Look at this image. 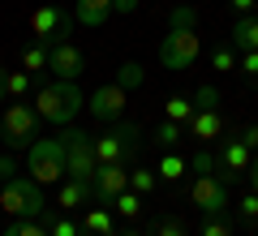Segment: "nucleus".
<instances>
[{"mask_svg":"<svg viewBox=\"0 0 258 236\" xmlns=\"http://www.w3.org/2000/svg\"><path fill=\"white\" fill-rule=\"evenodd\" d=\"M142 146V129L138 125H112L108 133L95 137V159L99 164H129Z\"/></svg>","mask_w":258,"mask_h":236,"instance_id":"nucleus-7","label":"nucleus"},{"mask_svg":"<svg viewBox=\"0 0 258 236\" xmlns=\"http://www.w3.org/2000/svg\"><path fill=\"white\" fill-rule=\"evenodd\" d=\"M194 116V99L189 95H172V99L164 103V120H176V125H189Z\"/></svg>","mask_w":258,"mask_h":236,"instance_id":"nucleus-20","label":"nucleus"},{"mask_svg":"<svg viewBox=\"0 0 258 236\" xmlns=\"http://www.w3.org/2000/svg\"><path fill=\"white\" fill-rule=\"evenodd\" d=\"M185 133H189L198 146L220 142V137H224V116H220V108H198V112L189 116V129H185Z\"/></svg>","mask_w":258,"mask_h":236,"instance_id":"nucleus-14","label":"nucleus"},{"mask_svg":"<svg viewBox=\"0 0 258 236\" xmlns=\"http://www.w3.org/2000/svg\"><path fill=\"white\" fill-rule=\"evenodd\" d=\"M0 236H47V223L43 219H13Z\"/></svg>","mask_w":258,"mask_h":236,"instance_id":"nucleus-27","label":"nucleus"},{"mask_svg":"<svg viewBox=\"0 0 258 236\" xmlns=\"http://www.w3.org/2000/svg\"><path fill=\"white\" fill-rule=\"evenodd\" d=\"M26 91H30V73L9 69V77H5V99H26Z\"/></svg>","mask_w":258,"mask_h":236,"instance_id":"nucleus-26","label":"nucleus"},{"mask_svg":"<svg viewBox=\"0 0 258 236\" xmlns=\"http://www.w3.org/2000/svg\"><path fill=\"white\" fill-rule=\"evenodd\" d=\"M112 210H116L120 219H138L142 215V193H134V189L116 193V198H112Z\"/></svg>","mask_w":258,"mask_h":236,"instance_id":"nucleus-21","label":"nucleus"},{"mask_svg":"<svg viewBox=\"0 0 258 236\" xmlns=\"http://www.w3.org/2000/svg\"><path fill=\"white\" fill-rule=\"evenodd\" d=\"M237 69L245 73L249 82H258V52H241V60H237Z\"/></svg>","mask_w":258,"mask_h":236,"instance_id":"nucleus-35","label":"nucleus"},{"mask_svg":"<svg viewBox=\"0 0 258 236\" xmlns=\"http://www.w3.org/2000/svg\"><path fill=\"white\" fill-rule=\"evenodd\" d=\"M237 137L249 146V150H258V125H245V129H237Z\"/></svg>","mask_w":258,"mask_h":236,"instance_id":"nucleus-37","label":"nucleus"},{"mask_svg":"<svg viewBox=\"0 0 258 236\" xmlns=\"http://www.w3.org/2000/svg\"><path fill=\"white\" fill-rule=\"evenodd\" d=\"M185 168H189V164H185V159H181L176 150H164V159H159V168H155V172L164 176L168 185H172V181H181V176H185Z\"/></svg>","mask_w":258,"mask_h":236,"instance_id":"nucleus-23","label":"nucleus"},{"mask_svg":"<svg viewBox=\"0 0 258 236\" xmlns=\"http://www.w3.org/2000/svg\"><path fill=\"white\" fill-rule=\"evenodd\" d=\"M47 69H52L60 82H78V77L86 73V56L64 39V43H52V52H47Z\"/></svg>","mask_w":258,"mask_h":236,"instance_id":"nucleus-11","label":"nucleus"},{"mask_svg":"<svg viewBox=\"0 0 258 236\" xmlns=\"http://www.w3.org/2000/svg\"><path fill=\"white\" fill-rule=\"evenodd\" d=\"M26 172L39 185H60L64 181V146L60 137H35L26 150Z\"/></svg>","mask_w":258,"mask_h":236,"instance_id":"nucleus-5","label":"nucleus"},{"mask_svg":"<svg viewBox=\"0 0 258 236\" xmlns=\"http://www.w3.org/2000/svg\"><path fill=\"white\" fill-rule=\"evenodd\" d=\"M155 236H189V227H185V219H176V215H164L155 223Z\"/></svg>","mask_w":258,"mask_h":236,"instance_id":"nucleus-31","label":"nucleus"},{"mask_svg":"<svg viewBox=\"0 0 258 236\" xmlns=\"http://www.w3.org/2000/svg\"><path fill=\"white\" fill-rule=\"evenodd\" d=\"M47 236H82V223H74V219H69V215L60 210V215H56L52 223H47Z\"/></svg>","mask_w":258,"mask_h":236,"instance_id":"nucleus-29","label":"nucleus"},{"mask_svg":"<svg viewBox=\"0 0 258 236\" xmlns=\"http://www.w3.org/2000/svg\"><path fill=\"white\" fill-rule=\"evenodd\" d=\"M254 5H258V0H232V9H237V13H254Z\"/></svg>","mask_w":258,"mask_h":236,"instance_id":"nucleus-39","label":"nucleus"},{"mask_svg":"<svg viewBox=\"0 0 258 236\" xmlns=\"http://www.w3.org/2000/svg\"><path fill=\"white\" fill-rule=\"evenodd\" d=\"M129 189V168L125 164H99L95 168V181H91V193L99 206H112V198L116 193Z\"/></svg>","mask_w":258,"mask_h":236,"instance_id":"nucleus-10","label":"nucleus"},{"mask_svg":"<svg viewBox=\"0 0 258 236\" xmlns=\"http://www.w3.org/2000/svg\"><path fill=\"white\" fill-rule=\"evenodd\" d=\"M0 185H5V181H0Z\"/></svg>","mask_w":258,"mask_h":236,"instance_id":"nucleus-44","label":"nucleus"},{"mask_svg":"<svg viewBox=\"0 0 258 236\" xmlns=\"http://www.w3.org/2000/svg\"><path fill=\"white\" fill-rule=\"evenodd\" d=\"M237 60H241V56H237V47H232V43H215L211 47V69L215 73H232V69H237Z\"/></svg>","mask_w":258,"mask_h":236,"instance_id":"nucleus-22","label":"nucleus"},{"mask_svg":"<svg viewBox=\"0 0 258 236\" xmlns=\"http://www.w3.org/2000/svg\"><path fill=\"white\" fill-rule=\"evenodd\" d=\"M82 91H78L74 82H47V86H39V95H35V112H39V120H47V125H56V129H64V125H74V116L82 112Z\"/></svg>","mask_w":258,"mask_h":236,"instance_id":"nucleus-1","label":"nucleus"},{"mask_svg":"<svg viewBox=\"0 0 258 236\" xmlns=\"http://www.w3.org/2000/svg\"><path fill=\"white\" fill-rule=\"evenodd\" d=\"M249 164H254V150H249L237 133H224V137H220V168H224V176L249 172Z\"/></svg>","mask_w":258,"mask_h":236,"instance_id":"nucleus-13","label":"nucleus"},{"mask_svg":"<svg viewBox=\"0 0 258 236\" xmlns=\"http://www.w3.org/2000/svg\"><path fill=\"white\" fill-rule=\"evenodd\" d=\"M189 202L203 210V215H224V210L232 206V189H228V181H224V172L194 176V185H189Z\"/></svg>","mask_w":258,"mask_h":236,"instance_id":"nucleus-8","label":"nucleus"},{"mask_svg":"<svg viewBox=\"0 0 258 236\" xmlns=\"http://www.w3.org/2000/svg\"><path fill=\"white\" fill-rule=\"evenodd\" d=\"M142 77H147V73H142V64H138V60H125V64L116 69V86H125V91L142 86Z\"/></svg>","mask_w":258,"mask_h":236,"instance_id":"nucleus-28","label":"nucleus"},{"mask_svg":"<svg viewBox=\"0 0 258 236\" xmlns=\"http://www.w3.org/2000/svg\"><path fill=\"white\" fill-rule=\"evenodd\" d=\"M60 146H64V176L91 185L95 181V168H99V159H95V137L82 133V129H74V125H64Z\"/></svg>","mask_w":258,"mask_h":236,"instance_id":"nucleus-3","label":"nucleus"},{"mask_svg":"<svg viewBox=\"0 0 258 236\" xmlns=\"http://www.w3.org/2000/svg\"><path fill=\"white\" fill-rule=\"evenodd\" d=\"M155 185H159L155 168H134V172H129V189L142 193V198H147V193H155Z\"/></svg>","mask_w":258,"mask_h":236,"instance_id":"nucleus-25","label":"nucleus"},{"mask_svg":"<svg viewBox=\"0 0 258 236\" xmlns=\"http://www.w3.org/2000/svg\"><path fill=\"white\" fill-rule=\"evenodd\" d=\"M0 137H5L13 150H30V142L39 137V112H35V103L13 99L9 108H5V116H0Z\"/></svg>","mask_w":258,"mask_h":236,"instance_id":"nucleus-6","label":"nucleus"},{"mask_svg":"<svg viewBox=\"0 0 258 236\" xmlns=\"http://www.w3.org/2000/svg\"><path fill=\"white\" fill-rule=\"evenodd\" d=\"M82 236H116V223H112V206H99V202H91V210H86V219H82Z\"/></svg>","mask_w":258,"mask_h":236,"instance_id":"nucleus-16","label":"nucleus"},{"mask_svg":"<svg viewBox=\"0 0 258 236\" xmlns=\"http://www.w3.org/2000/svg\"><path fill=\"white\" fill-rule=\"evenodd\" d=\"M181 142H185V129L176 125V120H159V129H155V146L159 150H176Z\"/></svg>","mask_w":258,"mask_h":236,"instance_id":"nucleus-19","label":"nucleus"},{"mask_svg":"<svg viewBox=\"0 0 258 236\" xmlns=\"http://www.w3.org/2000/svg\"><path fill=\"white\" fill-rule=\"evenodd\" d=\"M232 47H237V52H258V18L241 13V18L232 22Z\"/></svg>","mask_w":258,"mask_h":236,"instance_id":"nucleus-18","label":"nucleus"},{"mask_svg":"<svg viewBox=\"0 0 258 236\" xmlns=\"http://www.w3.org/2000/svg\"><path fill=\"white\" fill-rule=\"evenodd\" d=\"M237 210H241V223H258V193L249 189L245 198L237 202Z\"/></svg>","mask_w":258,"mask_h":236,"instance_id":"nucleus-32","label":"nucleus"},{"mask_svg":"<svg viewBox=\"0 0 258 236\" xmlns=\"http://www.w3.org/2000/svg\"><path fill=\"white\" fill-rule=\"evenodd\" d=\"M86 202H95L91 185L69 181V176H64V181H60V193H56V206H60V210H78V206H86Z\"/></svg>","mask_w":258,"mask_h":236,"instance_id":"nucleus-17","label":"nucleus"},{"mask_svg":"<svg viewBox=\"0 0 258 236\" xmlns=\"http://www.w3.org/2000/svg\"><path fill=\"white\" fill-rule=\"evenodd\" d=\"M189 172H194V176H207V172H215V159H211L207 150H198V154L189 159Z\"/></svg>","mask_w":258,"mask_h":236,"instance_id":"nucleus-34","label":"nucleus"},{"mask_svg":"<svg viewBox=\"0 0 258 236\" xmlns=\"http://www.w3.org/2000/svg\"><path fill=\"white\" fill-rule=\"evenodd\" d=\"M172 26H198V13L189 5H181V9H172Z\"/></svg>","mask_w":258,"mask_h":236,"instance_id":"nucleus-36","label":"nucleus"},{"mask_svg":"<svg viewBox=\"0 0 258 236\" xmlns=\"http://www.w3.org/2000/svg\"><path fill=\"white\" fill-rule=\"evenodd\" d=\"M112 18V0H78L74 5V22H82L86 30H99Z\"/></svg>","mask_w":258,"mask_h":236,"instance_id":"nucleus-15","label":"nucleus"},{"mask_svg":"<svg viewBox=\"0 0 258 236\" xmlns=\"http://www.w3.org/2000/svg\"><path fill=\"white\" fill-rule=\"evenodd\" d=\"M125 103H129V91H125V86H116V82H108V86H95V95H91L86 108L95 112V120H120Z\"/></svg>","mask_w":258,"mask_h":236,"instance_id":"nucleus-12","label":"nucleus"},{"mask_svg":"<svg viewBox=\"0 0 258 236\" xmlns=\"http://www.w3.org/2000/svg\"><path fill=\"white\" fill-rule=\"evenodd\" d=\"M254 18H258V5H254Z\"/></svg>","mask_w":258,"mask_h":236,"instance_id":"nucleus-43","label":"nucleus"},{"mask_svg":"<svg viewBox=\"0 0 258 236\" xmlns=\"http://www.w3.org/2000/svg\"><path fill=\"white\" fill-rule=\"evenodd\" d=\"M69 30H74V13H64L60 5H39L30 13V35H35V43H47V47L64 43Z\"/></svg>","mask_w":258,"mask_h":236,"instance_id":"nucleus-9","label":"nucleus"},{"mask_svg":"<svg viewBox=\"0 0 258 236\" xmlns=\"http://www.w3.org/2000/svg\"><path fill=\"white\" fill-rule=\"evenodd\" d=\"M138 5L142 0H112V13H125L129 18V13H138Z\"/></svg>","mask_w":258,"mask_h":236,"instance_id":"nucleus-38","label":"nucleus"},{"mask_svg":"<svg viewBox=\"0 0 258 236\" xmlns=\"http://www.w3.org/2000/svg\"><path fill=\"white\" fill-rule=\"evenodd\" d=\"M198 236H232V223L224 215H207V223L198 227Z\"/></svg>","mask_w":258,"mask_h":236,"instance_id":"nucleus-30","label":"nucleus"},{"mask_svg":"<svg viewBox=\"0 0 258 236\" xmlns=\"http://www.w3.org/2000/svg\"><path fill=\"white\" fill-rule=\"evenodd\" d=\"M198 56H203V35H198V26H172L164 35V43H159V60L172 73L198 64Z\"/></svg>","mask_w":258,"mask_h":236,"instance_id":"nucleus-4","label":"nucleus"},{"mask_svg":"<svg viewBox=\"0 0 258 236\" xmlns=\"http://www.w3.org/2000/svg\"><path fill=\"white\" fill-rule=\"evenodd\" d=\"M5 77H9V69H5V64H0V99H5Z\"/></svg>","mask_w":258,"mask_h":236,"instance_id":"nucleus-41","label":"nucleus"},{"mask_svg":"<svg viewBox=\"0 0 258 236\" xmlns=\"http://www.w3.org/2000/svg\"><path fill=\"white\" fill-rule=\"evenodd\" d=\"M245 176H249V189L258 193V159H254V164H249V172H245Z\"/></svg>","mask_w":258,"mask_h":236,"instance_id":"nucleus-40","label":"nucleus"},{"mask_svg":"<svg viewBox=\"0 0 258 236\" xmlns=\"http://www.w3.org/2000/svg\"><path fill=\"white\" fill-rule=\"evenodd\" d=\"M116 236H142V232H138V227H125V232H116Z\"/></svg>","mask_w":258,"mask_h":236,"instance_id":"nucleus-42","label":"nucleus"},{"mask_svg":"<svg viewBox=\"0 0 258 236\" xmlns=\"http://www.w3.org/2000/svg\"><path fill=\"white\" fill-rule=\"evenodd\" d=\"M0 210H5V215H13V219H43V210H47L43 185H39L30 172H26V176L13 172L9 181L0 185Z\"/></svg>","mask_w":258,"mask_h":236,"instance_id":"nucleus-2","label":"nucleus"},{"mask_svg":"<svg viewBox=\"0 0 258 236\" xmlns=\"http://www.w3.org/2000/svg\"><path fill=\"white\" fill-rule=\"evenodd\" d=\"M47 52H52L47 43H30V47H22V69H26V73L47 69Z\"/></svg>","mask_w":258,"mask_h":236,"instance_id":"nucleus-24","label":"nucleus"},{"mask_svg":"<svg viewBox=\"0 0 258 236\" xmlns=\"http://www.w3.org/2000/svg\"><path fill=\"white\" fill-rule=\"evenodd\" d=\"M189 99H194V112L198 108H215V103H220V91H215V86H198Z\"/></svg>","mask_w":258,"mask_h":236,"instance_id":"nucleus-33","label":"nucleus"}]
</instances>
